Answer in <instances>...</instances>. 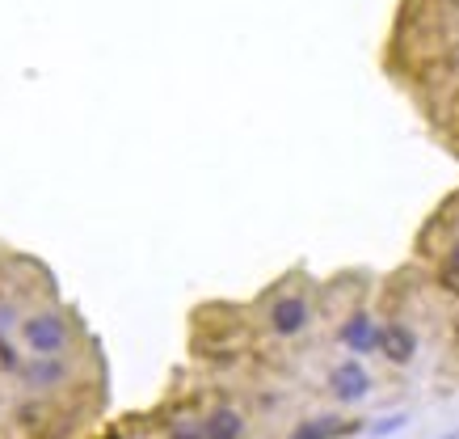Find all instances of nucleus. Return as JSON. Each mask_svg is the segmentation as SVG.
I'll return each mask as SVG.
<instances>
[{
    "mask_svg": "<svg viewBox=\"0 0 459 439\" xmlns=\"http://www.w3.org/2000/svg\"><path fill=\"white\" fill-rule=\"evenodd\" d=\"M257 326L274 342L304 338L307 329L316 326V292H312V284H304L299 275L279 279L257 304Z\"/></svg>",
    "mask_w": 459,
    "mask_h": 439,
    "instance_id": "obj_1",
    "label": "nucleus"
},
{
    "mask_svg": "<svg viewBox=\"0 0 459 439\" xmlns=\"http://www.w3.org/2000/svg\"><path fill=\"white\" fill-rule=\"evenodd\" d=\"M438 439H459V435H438Z\"/></svg>",
    "mask_w": 459,
    "mask_h": 439,
    "instance_id": "obj_15",
    "label": "nucleus"
},
{
    "mask_svg": "<svg viewBox=\"0 0 459 439\" xmlns=\"http://www.w3.org/2000/svg\"><path fill=\"white\" fill-rule=\"evenodd\" d=\"M203 431L207 439H245L249 435V414L237 401H215L203 410Z\"/></svg>",
    "mask_w": 459,
    "mask_h": 439,
    "instance_id": "obj_7",
    "label": "nucleus"
},
{
    "mask_svg": "<svg viewBox=\"0 0 459 439\" xmlns=\"http://www.w3.org/2000/svg\"><path fill=\"white\" fill-rule=\"evenodd\" d=\"M376 342H379V312L371 309L367 300H359V304L346 309L342 321H337V347L346 355L367 359V355H376Z\"/></svg>",
    "mask_w": 459,
    "mask_h": 439,
    "instance_id": "obj_5",
    "label": "nucleus"
},
{
    "mask_svg": "<svg viewBox=\"0 0 459 439\" xmlns=\"http://www.w3.org/2000/svg\"><path fill=\"white\" fill-rule=\"evenodd\" d=\"M165 439H207V431H203V414H195V410L169 414Z\"/></svg>",
    "mask_w": 459,
    "mask_h": 439,
    "instance_id": "obj_10",
    "label": "nucleus"
},
{
    "mask_svg": "<svg viewBox=\"0 0 459 439\" xmlns=\"http://www.w3.org/2000/svg\"><path fill=\"white\" fill-rule=\"evenodd\" d=\"M22 317H26V312H17L13 300H0V334H13V329H22Z\"/></svg>",
    "mask_w": 459,
    "mask_h": 439,
    "instance_id": "obj_12",
    "label": "nucleus"
},
{
    "mask_svg": "<svg viewBox=\"0 0 459 439\" xmlns=\"http://www.w3.org/2000/svg\"><path fill=\"white\" fill-rule=\"evenodd\" d=\"M409 423V414H388V418H379L376 426H367V435H376V439H384V435H396L401 426Z\"/></svg>",
    "mask_w": 459,
    "mask_h": 439,
    "instance_id": "obj_13",
    "label": "nucleus"
},
{
    "mask_svg": "<svg viewBox=\"0 0 459 439\" xmlns=\"http://www.w3.org/2000/svg\"><path fill=\"white\" fill-rule=\"evenodd\" d=\"M418 351H421L418 326H413L404 312H388V317H379L376 355L388 364V368H413V364H418Z\"/></svg>",
    "mask_w": 459,
    "mask_h": 439,
    "instance_id": "obj_3",
    "label": "nucleus"
},
{
    "mask_svg": "<svg viewBox=\"0 0 459 439\" xmlns=\"http://www.w3.org/2000/svg\"><path fill=\"white\" fill-rule=\"evenodd\" d=\"M26 359H30V355L17 351L9 334H0V372H9V376H22V368H26Z\"/></svg>",
    "mask_w": 459,
    "mask_h": 439,
    "instance_id": "obj_11",
    "label": "nucleus"
},
{
    "mask_svg": "<svg viewBox=\"0 0 459 439\" xmlns=\"http://www.w3.org/2000/svg\"><path fill=\"white\" fill-rule=\"evenodd\" d=\"M451 81H455V93H459V51L451 56Z\"/></svg>",
    "mask_w": 459,
    "mask_h": 439,
    "instance_id": "obj_14",
    "label": "nucleus"
},
{
    "mask_svg": "<svg viewBox=\"0 0 459 439\" xmlns=\"http://www.w3.org/2000/svg\"><path fill=\"white\" fill-rule=\"evenodd\" d=\"M17 338H22V347H26L30 355H64L72 347L68 312L56 309V304H47V309H30L26 317H22Z\"/></svg>",
    "mask_w": 459,
    "mask_h": 439,
    "instance_id": "obj_2",
    "label": "nucleus"
},
{
    "mask_svg": "<svg viewBox=\"0 0 459 439\" xmlns=\"http://www.w3.org/2000/svg\"><path fill=\"white\" fill-rule=\"evenodd\" d=\"M325 389H329V397H333L337 406H362L367 397L376 393V376H371V368L362 364L359 355H346V359H337L333 368H329Z\"/></svg>",
    "mask_w": 459,
    "mask_h": 439,
    "instance_id": "obj_4",
    "label": "nucleus"
},
{
    "mask_svg": "<svg viewBox=\"0 0 459 439\" xmlns=\"http://www.w3.org/2000/svg\"><path fill=\"white\" fill-rule=\"evenodd\" d=\"M367 431L362 423L354 418H337V414H320V418H304V423L295 426L287 439H346V435H359Z\"/></svg>",
    "mask_w": 459,
    "mask_h": 439,
    "instance_id": "obj_8",
    "label": "nucleus"
},
{
    "mask_svg": "<svg viewBox=\"0 0 459 439\" xmlns=\"http://www.w3.org/2000/svg\"><path fill=\"white\" fill-rule=\"evenodd\" d=\"M434 275H438V287L459 296V215L446 224V241L438 250V262H434Z\"/></svg>",
    "mask_w": 459,
    "mask_h": 439,
    "instance_id": "obj_9",
    "label": "nucleus"
},
{
    "mask_svg": "<svg viewBox=\"0 0 459 439\" xmlns=\"http://www.w3.org/2000/svg\"><path fill=\"white\" fill-rule=\"evenodd\" d=\"M72 376L68 359L64 355H30L26 368H22V389H30V393H56V389H64Z\"/></svg>",
    "mask_w": 459,
    "mask_h": 439,
    "instance_id": "obj_6",
    "label": "nucleus"
}]
</instances>
